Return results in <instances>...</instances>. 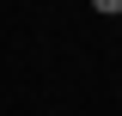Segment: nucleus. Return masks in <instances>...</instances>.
<instances>
[{"mask_svg":"<svg viewBox=\"0 0 122 116\" xmlns=\"http://www.w3.org/2000/svg\"><path fill=\"white\" fill-rule=\"evenodd\" d=\"M92 12H104V18H122V0H92Z\"/></svg>","mask_w":122,"mask_h":116,"instance_id":"obj_1","label":"nucleus"}]
</instances>
